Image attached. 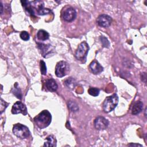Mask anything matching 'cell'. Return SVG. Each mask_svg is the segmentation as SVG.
Returning a JSON list of instances; mask_svg holds the SVG:
<instances>
[{
  "instance_id": "1",
  "label": "cell",
  "mask_w": 147,
  "mask_h": 147,
  "mask_svg": "<svg viewBox=\"0 0 147 147\" xmlns=\"http://www.w3.org/2000/svg\"><path fill=\"white\" fill-rule=\"evenodd\" d=\"M23 7L27 13L32 16L34 14L43 16L51 13V10L48 8H45L44 3L41 1H21Z\"/></svg>"
},
{
  "instance_id": "2",
  "label": "cell",
  "mask_w": 147,
  "mask_h": 147,
  "mask_svg": "<svg viewBox=\"0 0 147 147\" xmlns=\"http://www.w3.org/2000/svg\"><path fill=\"white\" fill-rule=\"evenodd\" d=\"M52 116L47 110H44L34 118V121L36 125L40 129L47 127L51 122Z\"/></svg>"
},
{
  "instance_id": "3",
  "label": "cell",
  "mask_w": 147,
  "mask_h": 147,
  "mask_svg": "<svg viewBox=\"0 0 147 147\" xmlns=\"http://www.w3.org/2000/svg\"><path fill=\"white\" fill-rule=\"evenodd\" d=\"M89 50V46L86 41H83L78 47L75 52V56L78 60L85 63Z\"/></svg>"
},
{
  "instance_id": "4",
  "label": "cell",
  "mask_w": 147,
  "mask_h": 147,
  "mask_svg": "<svg viewBox=\"0 0 147 147\" xmlns=\"http://www.w3.org/2000/svg\"><path fill=\"white\" fill-rule=\"evenodd\" d=\"M118 103V97L117 94H113L106 98L103 103V110L105 113L113 110Z\"/></svg>"
},
{
  "instance_id": "5",
  "label": "cell",
  "mask_w": 147,
  "mask_h": 147,
  "mask_svg": "<svg viewBox=\"0 0 147 147\" xmlns=\"http://www.w3.org/2000/svg\"><path fill=\"white\" fill-rule=\"evenodd\" d=\"M13 133L16 136L21 139H25L30 135L28 127L21 123H16L13 126Z\"/></svg>"
},
{
  "instance_id": "6",
  "label": "cell",
  "mask_w": 147,
  "mask_h": 147,
  "mask_svg": "<svg viewBox=\"0 0 147 147\" xmlns=\"http://www.w3.org/2000/svg\"><path fill=\"white\" fill-rule=\"evenodd\" d=\"M69 71V65L66 61H59L55 67V74L57 77L62 78L68 74Z\"/></svg>"
},
{
  "instance_id": "7",
  "label": "cell",
  "mask_w": 147,
  "mask_h": 147,
  "mask_svg": "<svg viewBox=\"0 0 147 147\" xmlns=\"http://www.w3.org/2000/svg\"><path fill=\"white\" fill-rule=\"evenodd\" d=\"M11 113L13 114H18L20 113L26 115L28 113L26 106L20 101L16 102L13 106L11 109Z\"/></svg>"
},
{
  "instance_id": "8",
  "label": "cell",
  "mask_w": 147,
  "mask_h": 147,
  "mask_svg": "<svg viewBox=\"0 0 147 147\" xmlns=\"http://www.w3.org/2000/svg\"><path fill=\"white\" fill-rule=\"evenodd\" d=\"M95 127L99 130L106 129L109 125V121L107 119L102 116L96 117L94 122Z\"/></svg>"
},
{
  "instance_id": "9",
  "label": "cell",
  "mask_w": 147,
  "mask_h": 147,
  "mask_svg": "<svg viewBox=\"0 0 147 147\" xmlns=\"http://www.w3.org/2000/svg\"><path fill=\"white\" fill-rule=\"evenodd\" d=\"M112 18L107 14H101L96 19V22L100 26L106 28L111 25Z\"/></svg>"
},
{
  "instance_id": "10",
  "label": "cell",
  "mask_w": 147,
  "mask_h": 147,
  "mask_svg": "<svg viewBox=\"0 0 147 147\" xmlns=\"http://www.w3.org/2000/svg\"><path fill=\"white\" fill-rule=\"evenodd\" d=\"M76 16V12L75 10L72 7H69L67 8L63 14V19L67 22H71L75 20Z\"/></svg>"
},
{
  "instance_id": "11",
  "label": "cell",
  "mask_w": 147,
  "mask_h": 147,
  "mask_svg": "<svg viewBox=\"0 0 147 147\" xmlns=\"http://www.w3.org/2000/svg\"><path fill=\"white\" fill-rule=\"evenodd\" d=\"M89 68L90 71L94 74H99L102 72L103 70L102 66L98 63L96 60H93L89 65Z\"/></svg>"
},
{
  "instance_id": "12",
  "label": "cell",
  "mask_w": 147,
  "mask_h": 147,
  "mask_svg": "<svg viewBox=\"0 0 147 147\" xmlns=\"http://www.w3.org/2000/svg\"><path fill=\"white\" fill-rule=\"evenodd\" d=\"M38 48L41 51V54L43 57H47L48 55H50L51 53L52 52L51 50V45H46L41 43H37Z\"/></svg>"
},
{
  "instance_id": "13",
  "label": "cell",
  "mask_w": 147,
  "mask_h": 147,
  "mask_svg": "<svg viewBox=\"0 0 147 147\" xmlns=\"http://www.w3.org/2000/svg\"><path fill=\"white\" fill-rule=\"evenodd\" d=\"M45 86H46V88L49 91H51V92H54L56 91L58 87L56 82L53 79H47L45 82Z\"/></svg>"
},
{
  "instance_id": "14",
  "label": "cell",
  "mask_w": 147,
  "mask_h": 147,
  "mask_svg": "<svg viewBox=\"0 0 147 147\" xmlns=\"http://www.w3.org/2000/svg\"><path fill=\"white\" fill-rule=\"evenodd\" d=\"M143 109V103L140 100L136 102L132 107L131 114L133 115H137L139 114Z\"/></svg>"
},
{
  "instance_id": "15",
  "label": "cell",
  "mask_w": 147,
  "mask_h": 147,
  "mask_svg": "<svg viewBox=\"0 0 147 147\" xmlns=\"http://www.w3.org/2000/svg\"><path fill=\"white\" fill-rule=\"evenodd\" d=\"M44 146H56V140L52 135L46 138V141L44 142Z\"/></svg>"
},
{
  "instance_id": "16",
  "label": "cell",
  "mask_w": 147,
  "mask_h": 147,
  "mask_svg": "<svg viewBox=\"0 0 147 147\" xmlns=\"http://www.w3.org/2000/svg\"><path fill=\"white\" fill-rule=\"evenodd\" d=\"M37 37L38 40H42V41H45L49 38V34L47 31L41 29L38 31L37 34Z\"/></svg>"
},
{
  "instance_id": "17",
  "label": "cell",
  "mask_w": 147,
  "mask_h": 147,
  "mask_svg": "<svg viewBox=\"0 0 147 147\" xmlns=\"http://www.w3.org/2000/svg\"><path fill=\"white\" fill-rule=\"evenodd\" d=\"M65 85L69 88H73L76 85V82L72 78H69L65 81Z\"/></svg>"
},
{
  "instance_id": "18",
  "label": "cell",
  "mask_w": 147,
  "mask_h": 147,
  "mask_svg": "<svg viewBox=\"0 0 147 147\" xmlns=\"http://www.w3.org/2000/svg\"><path fill=\"white\" fill-rule=\"evenodd\" d=\"M14 90L13 91V94L18 99H21L22 98V94H21V92L20 89L18 88V87L17 86V83H16L14 85Z\"/></svg>"
},
{
  "instance_id": "19",
  "label": "cell",
  "mask_w": 147,
  "mask_h": 147,
  "mask_svg": "<svg viewBox=\"0 0 147 147\" xmlns=\"http://www.w3.org/2000/svg\"><path fill=\"white\" fill-rule=\"evenodd\" d=\"M68 106L69 108V109L73 112L77 111L79 110V107H78V105L75 102L72 101V100H70V101L68 102Z\"/></svg>"
},
{
  "instance_id": "20",
  "label": "cell",
  "mask_w": 147,
  "mask_h": 147,
  "mask_svg": "<svg viewBox=\"0 0 147 147\" xmlns=\"http://www.w3.org/2000/svg\"><path fill=\"white\" fill-rule=\"evenodd\" d=\"M88 94L93 96H96L99 94V90L98 88L90 87L88 90Z\"/></svg>"
},
{
  "instance_id": "21",
  "label": "cell",
  "mask_w": 147,
  "mask_h": 147,
  "mask_svg": "<svg viewBox=\"0 0 147 147\" xmlns=\"http://www.w3.org/2000/svg\"><path fill=\"white\" fill-rule=\"evenodd\" d=\"M99 39L100 40V42L102 44V45L103 47H106V48H109L110 46V42L109 41V40H107V38L106 37H105V36H101L99 37Z\"/></svg>"
},
{
  "instance_id": "22",
  "label": "cell",
  "mask_w": 147,
  "mask_h": 147,
  "mask_svg": "<svg viewBox=\"0 0 147 147\" xmlns=\"http://www.w3.org/2000/svg\"><path fill=\"white\" fill-rule=\"evenodd\" d=\"M40 71L41 74L43 75H45L47 74V67L45 62L42 60H41L40 61Z\"/></svg>"
},
{
  "instance_id": "23",
  "label": "cell",
  "mask_w": 147,
  "mask_h": 147,
  "mask_svg": "<svg viewBox=\"0 0 147 147\" xmlns=\"http://www.w3.org/2000/svg\"><path fill=\"white\" fill-rule=\"evenodd\" d=\"M20 37L22 40L24 41H27L29 39V33L26 31H22L20 33Z\"/></svg>"
},
{
  "instance_id": "24",
  "label": "cell",
  "mask_w": 147,
  "mask_h": 147,
  "mask_svg": "<svg viewBox=\"0 0 147 147\" xmlns=\"http://www.w3.org/2000/svg\"><path fill=\"white\" fill-rule=\"evenodd\" d=\"M9 105L8 103H6V102H5L2 99H1V114H2L3 113V111L5 110V109L7 107V106Z\"/></svg>"
},
{
  "instance_id": "25",
  "label": "cell",
  "mask_w": 147,
  "mask_h": 147,
  "mask_svg": "<svg viewBox=\"0 0 147 147\" xmlns=\"http://www.w3.org/2000/svg\"><path fill=\"white\" fill-rule=\"evenodd\" d=\"M129 146H142V145H140V144H129L128 145Z\"/></svg>"
},
{
  "instance_id": "26",
  "label": "cell",
  "mask_w": 147,
  "mask_h": 147,
  "mask_svg": "<svg viewBox=\"0 0 147 147\" xmlns=\"http://www.w3.org/2000/svg\"><path fill=\"white\" fill-rule=\"evenodd\" d=\"M0 6H1V13H2V10H3V5H2V3L1 2H0Z\"/></svg>"
}]
</instances>
